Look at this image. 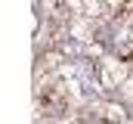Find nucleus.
Here are the masks:
<instances>
[{
    "mask_svg": "<svg viewBox=\"0 0 133 124\" xmlns=\"http://www.w3.org/2000/svg\"><path fill=\"white\" fill-rule=\"evenodd\" d=\"M121 56H127V59H133V44H127V47L121 50Z\"/></svg>",
    "mask_w": 133,
    "mask_h": 124,
    "instance_id": "nucleus-1",
    "label": "nucleus"
}]
</instances>
